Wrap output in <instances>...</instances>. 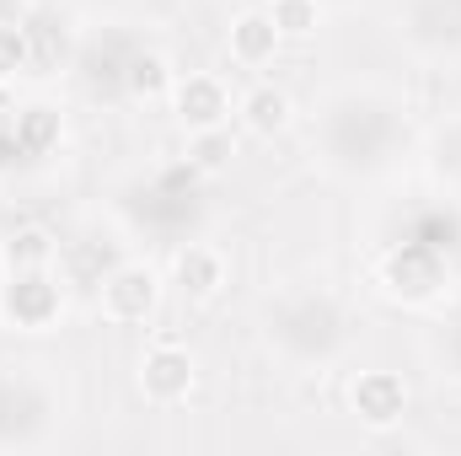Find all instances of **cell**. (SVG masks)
Returning <instances> with one entry per match:
<instances>
[{"label": "cell", "mask_w": 461, "mask_h": 456, "mask_svg": "<svg viewBox=\"0 0 461 456\" xmlns=\"http://www.w3.org/2000/svg\"><path fill=\"white\" fill-rule=\"evenodd\" d=\"M183 156L204 172V178H221L230 167V156H236V140H230V123L226 129H199V134H188V145H183Z\"/></svg>", "instance_id": "obj_23"}, {"label": "cell", "mask_w": 461, "mask_h": 456, "mask_svg": "<svg viewBox=\"0 0 461 456\" xmlns=\"http://www.w3.org/2000/svg\"><path fill=\"white\" fill-rule=\"evenodd\" d=\"M429 354H435V370H440L446 381H456V387H461V306L440 323V328H435Z\"/></svg>", "instance_id": "obj_25"}, {"label": "cell", "mask_w": 461, "mask_h": 456, "mask_svg": "<svg viewBox=\"0 0 461 456\" xmlns=\"http://www.w3.org/2000/svg\"><path fill=\"white\" fill-rule=\"evenodd\" d=\"M279 49H285V38H279V27H274V16L263 11V5H247V11H236L226 27V54L236 70H268L274 59H279Z\"/></svg>", "instance_id": "obj_16"}, {"label": "cell", "mask_w": 461, "mask_h": 456, "mask_svg": "<svg viewBox=\"0 0 461 456\" xmlns=\"http://www.w3.org/2000/svg\"><path fill=\"white\" fill-rule=\"evenodd\" d=\"M59 317H65L59 269L0 274V328H11V333H54Z\"/></svg>", "instance_id": "obj_9"}, {"label": "cell", "mask_w": 461, "mask_h": 456, "mask_svg": "<svg viewBox=\"0 0 461 456\" xmlns=\"http://www.w3.org/2000/svg\"><path fill=\"white\" fill-rule=\"evenodd\" d=\"M172 81H177V65L167 59V49H156V43H140L134 49V59H129V81H123V97L129 103H145V108H167V97H172Z\"/></svg>", "instance_id": "obj_18"}, {"label": "cell", "mask_w": 461, "mask_h": 456, "mask_svg": "<svg viewBox=\"0 0 461 456\" xmlns=\"http://www.w3.org/2000/svg\"><path fill=\"white\" fill-rule=\"evenodd\" d=\"M161 290H167V279L150 258H118L97 279V312L113 328H145L161 306Z\"/></svg>", "instance_id": "obj_8"}, {"label": "cell", "mask_w": 461, "mask_h": 456, "mask_svg": "<svg viewBox=\"0 0 461 456\" xmlns=\"http://www.w3.org/2000/svg\"><path fill=\"white\" fill-rule=\"evenodd\" d=\"M386 236H413V242H424V247H435L446 258H461V205L429 188L424 199L397 210V221H392Z\"/></svg>", "instance_id": "obj_13"}, {"label": "cell", "mask_w": 461, "mask_h": 456, "mask_svg": "<svg viewBox=\"0 0 461 456\" xmlns=\"http://www.w3.org/2000/svg\"><path fill=\"white\" fill-rule=\"evenodd\" d=\"M419 167H424V183L446 199L461 205V108L440 114L424 129V145H419Z\"/></svg>", "instance_id": "obj_15"}, {"label": "cell", "mask_w": 461, "mask_h": 456, "mask_svg": "<svg viewBox=\"0 0 461 456\" xmlns=\"http://www.w3.org/2000/svg\"><path fill=\"white\" fill-rule=\"evenodd\" d=\"M16 167H27V150H22V140L11 129V114H0V178H11Z\"/></svg>", "instance_id": "obj_26"}, {"label": "cell", "mask_w": 461, "mask_h": 456, "mask_svg": "<svg viewBox=\"0 0 461 456\" xmlns=\"http://www.w3.org/2000/svg\"><path fill=\"white\" fill-rule=\"evenodd\" d=\"M392 38L419 70H461V0H397Z\"/></svg>", "instance_id": "obj_6"}, {"label": "cell", "mask_w": 461, "mask_h": 456, "mask_svg": "<svg viewBox=\"0 0 461 456\" xmlns=\"http://www.w3.org/2000/svg\"><path fill=\"white\" fill-rule=\"evenodd\" d=\"M226 279H230L226 252H221L215 242H204V236H194V242L172 247V258H167V285H172L188 306L215 301V296L226 290Z\"/></svg>", "instance_id": "obj_12"}, {"label": "cell", "mask_w": 461, "mask_h": 456, "mask_svg": "<svg viewBox=\"0 0 461 456\" xmlns=\"http://www.w3.org/2000/svg\"><path fill=\"white\" fill-rule=\"evenodd\" d=\"M59 236L49 226H22L0 242V274H32V269H59Z\"/></svg>", "instance_id": "obj_20"}, {"label": "cell", "mask_w": 461, "mask_h": 456, "mask_svg": "<svg viewBox=\"0 0 461 456\" xmlns=\"http://www.w3.org/2000/svg\"><path fill=\"white\" fill-rule=\"evenodd\" d=\"M113 221L140 247H183L210 221V178L188 156H161L113 188Z\"/></svg>", "instance_id": "obj_3"}, {"label": "cell", "mask_w": 461, "mask_h": 456, "mask_svg": "<svg viewBox=\"0 0 461 456\" xmlns=\"http://www.w3.org/2000/svg\"><path fill=\"white\" fill-rule=\"evenodd\" d=\"M167 114L177 118L183 134H199V129H226L236 118V97L215 70H177L172 81V97H167Z\"/></svg>", "instance_id": "obj_11"}, {"label": "cell", "mask_w": 461, "mask_h": 456, "mask_svg": "<svg viewBox=\"0 0 461 456\" xmlns=\"http://www.w3.org/2000/svg\"><path fill=\"white\" fill-rule=\"evenodd\" d=\"M134 381H140V397H145L150 408H177V403H188L194 387H199V360H194L188 343L161 339L140 354Z\"/></svg>", "instance_id": "obj_10"}, {"label": "cell", "mask_w": 461, "mask_h": 456, "mask_svg": "<svg viewBox=\"0 0 461 456\" xmlns=\"http://www.w3.org/2000/svg\"><path fill=\"white\" fill-rule=\"evenodd\" d=\"M236 123L252 134V140H274L295 123V97L274 81H252L241 97H236Z\"/></svg>", "instance_id": "obj_17"}, {"label": "cell", "mask_w": 461, "mask_h": 456, "mask_svg": "<svg viewBox=\"0 0 461 456\" xmlns=\"http://www.w3.org/2000/svg\"><path fill=\"white\" fill-rule=\"evenodd\" d=\"M65 430V392L38 360H0V456L43 451Z\"/></svg>", "instance_id": "obj_4"}, {"label": "cell", "mask_w": 461, "mask_h": 456, "mask_svg": "<svg viewBox=\"0 0 461 456\" xmlns=\"http://www.w3.org/2000/svg\"><path fill=\"white\" fill-rule=\"evenodd\" d=\"M328 5H354V0H328Z\"/></svg>", "instance_id": "obj_27"}, {"label": "cell", "mask_w": 461, "mask_h": 456, "mask_svg": "<svg viewBox=\"0 0 461 456\" xmlns=\"http://www.w3.org/2000/svg\"><path fill=\"white\" fill-rule=\"evenodd\" d=\"M263 11L274 16V27H279L285 43H306V38L322 32V11H328V0H263Z\"/></svg>", "instance_id": "obj_22"}, {"label": "cell", "mask_w": 461, "mask_h": 456, "mask_svg": "<svg viewBox=\"0 0 461 456\" xmlns=\"http://www.w3.org/2000/svg\"><path fill=\"white\" fill-rule=\"evenodd\" d=\"M348 414L365 430H392L408 414V381L397 370H354L348 376Z\"/></svg>", "instance_id": "obj_14"}, {"label": "cell", "mask_w": 461, "mask_h": 456, "mask_svg": "<svg viewBox=\"0 0 461 456\" xmlns=\"http://www.w3.org/2000/svg\"><path fill=\"white\" fill-rule=\"evenodd\" d=\"M258 349L285 376H328L348 360L359 317L348 296L328 279H285L258 301Z\"/></svg>", "instance_id": "obj_2"}, {"label": "cell", "mask_w": 461, "mask_h": 456, "mask_svg": "<svg viewBox=\"0 0 461 456\" xmlns=\"http://www.w3.org/2000/svg\"><path fill=\"white\" fill-rule=\"evenodd\" d=\"M419 129L408 97L381 76L333 81L306 114V156L333 183H381L402 167Z\"/></svg>", "instance_id": "obj_1"}, {"label": "cell", "mask_w": 461, "mask_h": 456, "mask_svg": "<svg viewBox=\"0 0 461 456\" xmlns=\"http://www.w3.org/2000/svg\"><path fill=\"white\" fill-rule=\"evenodd\" d=\"M140 43L145 38L134 32V22H118V16L81 27L76 32V49H70V65H65L76 97L92 103V108H123L129 103L123 97V81H129V59H134Z\"/></svg>", "instance_id": "obj_5"}, {"label": "cell", "mask_w": 461, "mask_h": 456, "mask_svg": "<svg viewBox=\"0 0 461 456\" xmlns=\"http://www.w3.org/2000/svg\"><path fill=\"white\" fill-rule=\"evenodd\" d=\"M22 22H27V43H32V76H54V70H65L76 38H70L54 16H22Z\"/></svg>", "instance_id": "obj_21"}, {"label": "cell", "mask_w": 461, "mask_h": 456, "mask_svg": "<svg viewBox=\"0 0 461 456\" xmlns=\"http://www.w3.org/2000/svg\"><path fill=\"white\" fill-rule=\"evenodd\" d=\"M11 129H16L27 161H43V156H54L65 145V114L54 103H22V108H11Z\"/></svg>", "instance_id": "obj_19"}, {"label": "cell", "mask_w": 461, "mask_h": 456, "mask_svg": "<svg viewBox=\"0 0 461 456\" xmlns=\"http://www.w3.org/2000/svg\"><path fill=\"white\" fill-rule=\"evenodd\" d=\"M451 263L456 258H446V252H435V247H424L413 236H381L375 285L397 306H435L451 290Z\"/></svg>", "instance_id": "obj_7"}, {"label": "cell", "mask_w": 461, "mask_h": 456, "mask_svg": "<svg viewBox=\"0 0 461 456\" xmlns=\"http://www.w3.org/2000/svg\"><path fill=\"white\" fill-rule=\"evenodd\" d=\"M22 76H32L27 22H5V16H0V87H16Z\"/></svg>", "instance_id": "obj_24"}]
</instances>
